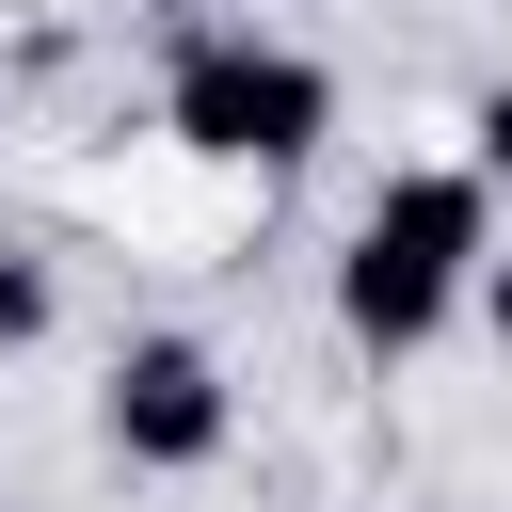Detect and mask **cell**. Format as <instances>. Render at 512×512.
Here are the masks:
<instances>
[{
    "mask_svg": "<svg viewBox=\"0 0 512 512\" xmlns=\"http://www.w3.org/2000/svg\"><path fill=\"white\" fill-rule=\"evenodd\" d=\"M496 256V192L464 176V160H416V176H384L368 192V224H352V256H336V320H352V352H432V320L464 304V272Z\"/></svg>",
    "mask_w": 512,
    "mask_h": 512,
    "instance_id": "1",
    "label": "cell"
},
{
    "mask_svg": "<svg viewBox=\"0 0 512 512\" xmlns=\"http://www.w3.org/2000/svg\"><path fill=\"white\" fill-rule=\"evenodd\" d=\"M160 128H176L192 160L288 176V160H320V128H336V80H320L288 32H192V48H176V80H160Z\"/></svg>",
    "mask_w": 512,
    "mask_h": 512,
    "instance_id": "2",
    "label": "cell"
},
{
    "mask_svg": "<svg viewBox=\"0 0 512 512\" xmlns=\"http://www.w3.org/2000/svg\"><path fill=\"white\" fill-rule=\"evenodd\" d=\"M96 432H112V464H144V480H192V464H224V432H240V400H224V352H208V336H128V352H112V400H96Z\"/></svg>",
    "mask_w": 512,
    "mask_h": 512,
    "instance_id": "3",
    "label": "cell"
},
{
    "mask_svg": "<svg viewBox=\"0 0 512 512\" xmlns=\"http://www.w3.org/2000/svg\"><path fill=\"white\" fill-rule=\"evenodd\" d=\"M48 320H64V288H48V272H32V256H0V352H32V336H48Z\"/></svg>",
    "mask_w": 512,
    "mask_h": 512,
    "instance_id": "4",
    "label": "cell"
},
{
    "mask_svg": "<svg viewBox=\"0 0 512 512\" xmlns=\"http://www.w3.org/2000/svg\"><path fill=\"white\" fill-rule=\"evenodd\" d=\"M464 176H480V192H512V80L464 112Z\"/></svg>",
    "mask_w": 512,
    "mask_h": 512,
    "instance_id": "5",
    "label": "cell"
},
{
    "mask_svg": "<svg viewBox=\"0 0 512 512\" xmlns=\"http://www.w3.org/2000/svg\"><path fill=\"white\" fill-rule=\"evenodd\" d=\"M464 304H480V336L512 352V256H480V272H464Z\"/></svg>",
    "mask_w": 512,
    "mask_h": 512,
    "instance_id": "6",
    "label": "cell"
}]
</instances>
